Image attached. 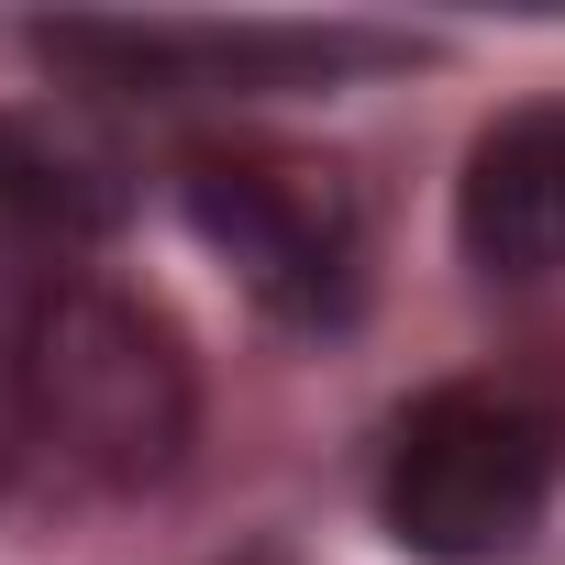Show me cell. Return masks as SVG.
Masks as SVG:
<instances>
[{
    "label": "cell",
    "instance_id": "6da1fadb",
    "mask_svg": "<svg viewBox=\"0 0 565 565\" xmlns=\"http://www.w3.org/2000/svg\"><path fill=\"white\" fill-rule=\"evenodd\" d=\"M12 422L78 488H156L200 433V366L156 300L56 266L12 322Z\"/></svg>",
    "mask_w": 565,
    "mask_h": 565
},
{
    "label": "cell",
    "instance_id": "7a4b0ae2",
    "mask_svg": "<svg viewBox=\"0 0 565 565\" xmlns=\"http://www.w3.org/2000/svg\"><path fill=\"white\" fill-rule=\"evenodd\" d=\"M554 466H565V433L543 399L455 377V388H422L399 411L388 466H377V521L422 565H499L532 543Z\"/></svg>",
    "mask_w": 565,
    "mask_h": 565
},
{
    "label": "cell",
    "instance_id": "3957f363",
    "mask_svg": "<svg viewBox=\"0 0 565 565\" xmlns=\"http://www.w3.org/2000/svg\"><path fill=\"white\" fill-rule=\"evenodd\" d=\"M189 233L255 289V311L333 333L366 300V200L344 189V167L322 156H266V145H211L178 167Z\"/></svg>",
    "mask_w": 565,
    "mask_h": 565
},
{
    "label": "cell",
    "instance_id": "277c9868",
    "mask_svg": "<svg viewBox=\"0 0 565 565\" xmlns=\"http://www.w3.org/2000/svg\"><path fill=\"white\" fill-rule=\"evenodd\" d=\"M45 56L156 100H255V89H322L344 67H399L411 45L355 23H56Z\"/></svg>",
    "mask_w": 565,
    "mask_h": 565
},
{
    "label": "cell",
    "instance_id": "5b68a950",
    "mask_svg": "<svg viewBox=\"0 0 565 565\" xmlns=\"http://www.w3.org/2000/svg\"><path fill=\"white\" fill-rule=\"evenodd\" d=\"M455 244L477 277H510V289L565 266V100H521L466 145Z\"/></svg>",
    "mask_w": 565,
    "mask_h": 565
},
{
    "label": "cell",
    "instance_id": "8992f818",
    "mask_svg": "<svg viewBox=\"0 0 565 565\" xmlns=\"http://www.w3.org/2000/svg\"><path fill=\"white\" fill-rule=\"evenodd\" d=\"M122 211V178L89 134L45 122V111H0V233L23 244H89Z\"/></svg>",
    "mask_w": 565,
    "mask_h": 565
},
{
    "label": "cell",
    "instance_id": "52a82bcc",
    "mask_svg": "<svg viewBox=\"0 0 565 565\" xmlns=\"http://www.w3.org/2000/svg\"><path fill=\"white\" fill-rule=\"evenodd\" d=\"M12 444H23V422H12V355H0V477H12Z\"/></svg>",
    "mask_w": 565,
    "mask_h": 565
}]
</instances>
